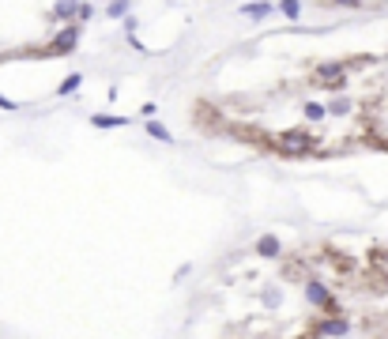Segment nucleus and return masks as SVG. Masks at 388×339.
<instances>
[{"instance_id":"f257e3e1","label":"nucleus","mask_w":388,"mask_h":339,"mask_svg":"<svg viewBox=\"0 0 388 339\" xmlns=\"http://www.w3.org/2000/svg\"><path fill=\"white\" fill-rule=\"evenodd\" d=\"M306 301H309L313 309H320L325 317H339V301H336V294H332V290H328L317 276H309V279H306Z\"/></svg>"},{"instance_id":"f03ea898","label":"nucleus","mask_w":388,"mask_h":339,"mask_svg":"<svg viewBox=\"0 0 388 339\" xmlns=\"http://www.w3.org/2000/svg\"><path fill=\"white\" fill-rule=\"evenodd\" d=\"M347 61H320L317 68H313V79H317L325 90H343L347 87Z\"/></svg>"},{"instance_id":"7ed1b4c3","label":"nucleus","mask_w":388,"mask_h":339,"mask_svg":"<svg viewBox=\"0 0 388 339\" xmlns=\"http://www.w3.org/2000/svg\"><path fill=\"white\" fill-rule=\"evenodd\" d=\"M313 148H317V140L309 132H302V128H290V132L275 136V151L279 155H309Z\"/></svg>"},{"instance_id":"20e7f679","label":"nucleus","mask_w":388,"mask_h":339,"mask_svg":"<svg viewBox=\"0 0 388 339\" xmlns=\"http://www.w3.org/2000/svg\"><path fill=\"white\" fill-rule=\"evenodd\" d=\"M79 34H83V26H57V31H53V38H49V45H45V53H49V57H61V53H72L79 45Z\"/></svg>"},{"instance_id":"39448f33","label":"nucleus","mask_w":388,"mask_h":339,"mask_svg":"<svg viewBox=\"0 0 388 339\" xmlns=\"http://www.w3.org/2000/svg\"><path fill=\"white\" fill-rule=\"evenodd\" d=\"M347 332H350V320H347V317H325V320H317V324H313V332L302 336V339H320V336L343 339Z\"/></svg>"},{"instance_id":"423d86ee","label":"nucleus","mask_w":388,"mask_h":339,"mask_svg":"<svg viewBox=\"0 0 388 339\" xmlns=\"http://www.w3.org/2000/svg\"><path fill=\"white\" fill-rule=\"evenodd\" d=\"M256 253H261L264 260H275V256L283 253V242H279V237H272V234H264L261 242H256Z\"/></svg>"},{"instance_id":"0eeeda50","label":"nucleus","mask_w":388,"mask_h":339,"mask_svg":"<svg viewBox=\"0 0 388 339\" xmlns=\"http://www.w3.org/2000/svg\"><path fill=\"white\" fill-rule=\"evenodd\" d=\"M132 117H114V113H102V117H91V125L95 128H125Z\"/></svg>"},{"instance_id":"6e6552de","label":"nucleus","mask_w":388,"mask_h":339,"mask_svg":"<svg viewBox=\"0 0 388 339\" xmlns=\"http://www.w3.org/2000/svg\"><path fill=\"white\" fill-rule=\"evenodd\" d=\"M275 8L272 4H242V15H249V19H267Z\"/></svg>"},{"instance_id":"1a4fd4ad","label":"nucleus","mask_w":388,"mask_h":339,"mask_svg":"<svg viewBox=\"0 0 388 339\" xmlns=\"http://www.w3.org/2000/svg\"><path fill=\"white\" fill-rule=\"evenodd\" d=\"M350 109H355L350 98H332V102H328V117H347Z\"/></svg>"},{"instance_id":"9d476101","label":"nucleus","mask_w":388,"mask_h":339,"mask_svg":"<svg viewBox=\"0 0 388 339\" xmlns=\"http://www.w3.org/2000/svg\"><path fill=\"white\" fill-rule=\"evenodd\" d=\"M143 128H147V136H155V140H162V143H173V136H170V128H166V125H159V121H147Z\"/></svg>"},{"instance_id":"9b49d317","label":"nucleus","mask_w":388,"mask_h":339,"mask_svg":"<svg viewBox=\"0 0 388 339\" xmlns=\"http://www.w3.org/2000/svg\"><path fill=\"white\" fill-rule=\"evenodd\" d=\"M79 84H83V76H79V72H72V76H68V79H64V84L57 87V95H72V90H76Z\"/></svg>"},{"instance_id":"f8f14e48","label":"nucleus","mask_w":388,"mask_h":339,"mask_svg":"<svg viewBox=\"0 0 388 339\" xmlns=\"http://www.w3.org/2000/svg\"><path fill=\"white\" fill-rule=\"evenodd\" d=\"M306 117H309V121H325V117H328V106L309 102V106H306Z\"/></svg>"},{"instance_id":"ddd939ff","label":"nucleus","mask_w":388,"mask_h":339,"mask_svg":"<svg viewBox=\"0 0 388 339\" xmlns=\"http://www.w3.org/2000/svg\"><path fill=\"white\" fill-rule=\"evenodd\" d=\"M302 12H306L302 4H279V15H286V19H302Z\"/></svg>"},{"instance_id":"4468645a","label":"nucleus","mask_w":388,"mask_h":339,"mask_svg":"<svg viewBox=\"0 0 388 339\" xmlns=\"http://www.w3.org/2000/svg\"><path fill=\"white\" fill-rule=\"evenodd\" d=\"M125 12H128V4H109V8H106V15H114V19H121Z\"/></svg>"},{"instance_id":"2eb2a0df","label":"nucleus","mask_w":388,"mask_h":339,"mask_svg":"<svg viewBox=\"0 0 388 339\" xmlns=\"http://www.w3.org/2000/svg\"><path fill=\"white\" fill-rule=\"evenodd\" d=\"M91 15H95V8H91V4H79L76 19H79V23H87V19H91Z\"/></svg>"}]
</instances>
